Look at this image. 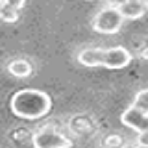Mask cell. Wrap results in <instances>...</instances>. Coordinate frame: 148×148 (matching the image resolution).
Here are the masks:
<instances>
[{
	"label": "cell",
	"instance_id": "obj_5",
	"mask_svg": "<svg viewBox=\"0 0 148 148\" xmlns=\"http://www.w3.org/2000/svg\"><path fill=\"white\" fill-rule=\"evenodd\" d=\"M132 61V54L128 52L124 46H113V48H106V69H124Z\"/></svg>",
	"mask_w": 148,
	"mask_h": 148
},
{
	"label": "cell",
	"instance_id": "obj_9",
	"mask_svg": "<svg viewBox=\"0 0 148 148\" xmlns=\"http://www.w3.org/2000/svg\"><path fill=\"white\" fill-rule=\"evenodd\" d=\"M135 108H139L141 111H146L148 113V89H141L135 95V98H133V104Z\"/></svg>",
	"mask_w": 148,
	"mask_h": 148
},
{
	"label": "cell",
	"instance_id": "obj_10",
	"mask_svg": "<svg viewBox=\"0 0 148 148\" xmlns=\"http://www.w3.org/2000/svg\"><path fill=\"white\" fill-rule=\"evenodd\" d=\"M17 18H18V11H17V9L2 6V21L4 22H15Z\"/></svg>",
	"mask_w": 148,
	"mask_h": 148
},
{
	"label": "cell",
	"instance_id": "obj_1",
	"mask_svg": "<svg viewBox=\"0 0 148 148\" xmlns=\"http://www.w3.org/2000/svg\"><path fill=\"white\" fill-rule=\"evenodd\" d=\"M9 108L13 115L26 120L43 119L52 108V100L45 91L39 89H21L9 100Z\"/></svg>",
	"mask_w": 148,
	"mask_h": 148
},
{
	"label": "cell",
	"instance_id": "obj_14",
	"mask_svg": "<svg viewBox=\"0 0 148 148\" xmlns=\"http://www.w3.org/2000/svg\"><path fill=\"white\" fill-rule=\"evenodd\" d=\"M87 2H95V0H87Z\"/></svg>",
	"mask_w": 148,
	"mask_h": 148
},
{
	"label": "cell",
	"instance_id": "obj_11",
	"mask_svg": "<svg viewBox=\"0 0 148 148\" xmlns=\"http://www.w3.org/2000/svg\"><path fill=\"white\" fill-rule=\"evenodd\" d=\"M24 2H26V0H2L0 4H2V6H8V8H13V9L18 11V9L24 6Z\"/></svg>",
	"mask_w": 148,
	"mask_h": 148
},
{
	"label": "cell",
	"instance_id": "obj_6",
	"mask_svg": "<svg viewBox=\"0 0 148 148\" xmlns=\"http://www.w3.org/2000/svg\"><path fill=\"white\" fill-rule=\"evenodd\" d=\"M78 61H80L83 67H104L106 61V48H85L78 54Z\"/></svg>",
	"mask_w": 148,
	"mask_h": 148
},
{
	"label": "cell",
	"instance_id": "obj_4",
	"mask_svg": "<svg viewBox=\"0 0 148 148\" xmlns=\"http://www.w3.org/2000/svg\"><path fill=\"white\" fill-rule=\"evenodd\" d=\"M120 120H122L124 126L135 130V132L143 133V132H148V113L146 111H141L135 106H130V108L120 115Z\"/></svg>",
	"mask_w": 148,
	"mask_h": 148
},
{
	"label": "cell",
	"instance_id": "obj_13",
	"mask_svg": "<svg viewBox=\"0 0 148 148\" xmlns=\"http://www.w3.org/2000/svg\"><path fill=\"white\" fill-rule=\"evenodd\" d=\"M104 2L108 4L109 8H117V9H119L120 6H124L126 2H130V0H104Z\"/></svg>",
	"mask_w": 148,
	"mask_h": 148
},
{
	"label": "cell",
	"instance_id": "obj_12",
	"mask_svg": "<svg viewBox=\"0 0 148 148\" xmlns=\"http://www.w3.org/2000/svg\"><path fill=\"white\" fill-rule=\"evenodd\" d=\"M137 145L141 148H148V132H143L137 135Z\"/></svg>",
	"mask_w": 148,
	"mask_h": 148
},
{
	"label": "cell",
	"instance_id": "obj_2",
	"mask_svg": "<svg viewBox=\"0 0 148 148\" xmlns=\"http://www.w3.org/2000/svg\"><path fill=\"white\" fill-rule=\"evenodd\" d=\"M122 22H124L122 13H120L117 8L108 6V8L100 9L95 15V18H92V28H95V32H98V34L111 35V34H117L120 28H122Z\"/></svg>",
	"mask_w": 148,
	"mask_h": 148
},
{
	"label": "cell",
	"instance_id": "obj_3",
	"mask_svg": "<svg viewBox=\"0 0 148 148\" xmlns=\"http://www.w3.org/2000/svg\"><path fill=\"white\" fill-rule=\"evenodd\" d=\"M34 148H71L72 141L67 139L61 132H58L54 126H45L37 130L32 137Z\"/></svg>",
	"mask_w": 148,
	"mask_h": 148
},
{
	"label": "cell",
	"instance_id": "obj_8",
	"mask_svg": "<svg viewBox=\"0 0 148 148\" xmlns=\"http://www.w3.org/2000/svg\"><path fill=\"white\" fill-rule=\"evenodd\" d=\"M32 71H34L32 63L24 58H17L8 63V72L15 78H28V76H32Z\"/></svg>",
	"mask_w": 148,
	"mask_h": 148
},
{
	"label": "cell",
	"instance_id": "obj_7",
	"mask_svg": "<svg viewBox=\"0 0 148 148\" xmlns=\"http://www.w3.org/2000/svg\"><path fill=\"white\" fill-rule=\"evenodd\" d=\"M119 11L122 13L124 21H137V18L146 15L148 2H145V0H130V2L119 8Z\"/></svg>",
	"mask_w": 148,
	"mask_h": 148
}]
</instances>
